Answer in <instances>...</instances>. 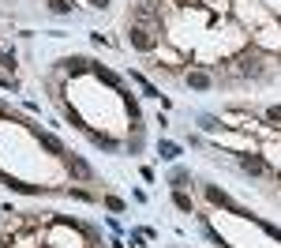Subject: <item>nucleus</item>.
I'll list each match as a JSON object with an SVG mask.
<instances>
[{"label":"nucleus","instance_id":"obj_1","mask_svg":"<svg viewBox=\"0 0 281 248\" xmlns=\"http://www.w3.org/2000/svg\"><path fill=\"white\" fill-rule=\"evenodd\" d=\"M188 83H191V87H210V75H202V72H188Z\"/></svg>","mask_w":281,"mask_h":248},{"label":"nucleus","instance_id":"obj_2","mask_svg":"<svg viewBox=\"0 0 281 248\" xmlns=\"http://www.w3.org/2000/svg\"><path fill=\"white\" fill-rule=\"evenodd\" d=\"M177 207H180V211H191V199L180 192V196H177Z\"/></svg>","mask_w":281,"mask_h":248},{"label":"nucleus","instance_id":"obj_3","mask_svg":"<svg viewBox=\"0 0 281 248\" xmlns=\"http://www.w3.org/2000/svg\"><path fill=\"white\" fill-rule=\"evenodd\" d=\"M266 120H281V106H270L266 109Z\"/></svg>","mask_w":281,"mask_h":248}]
</instances>
